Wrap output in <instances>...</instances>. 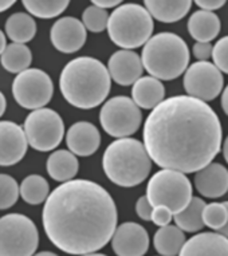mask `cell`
I'll use <instances>...</instances> for the list:
<instances>
[{
    "label": "cell",
    "mask_w": 228,
    "mask_h": 256,
    "mask_svg": "<svg viewBox=\"0 0 228 256\" xmlns=\"http://www.w3.org/2000/svg\"><path fill=\"white\" fill-rule=\"evenodd\" d=\"M196 6L198 8H202V11L214 12L215 10H220L222 7H224L226 2L224 0H198Z\"/></svg>",
    "instance_id": "obj_37"
},
{
    "label": "cell",
    "mask_w": 228,
    "mask_h": 256,
    "mask_svg": "<svg viewBox=\"0 0 228 256\" xmlns=\"http://www.w3.org/2000/svg\"><path fill=\"white\" fill-rule=\"evenodd\" d=\"M165 98V88L162 82L153 76H141L132 88V101L138 109L153 110Z\"/></svg>",
    "instance_id": "obj_20"
},
{
    "label": "cell",
    "mask_w": 228,
    "mask_h": 256,
    "mask_svg": "<svg viewBox=\"0 0 228 256\" xmlns=\"http://www.w3.org/2000/svg\"><path fill=\"white\" fill-rule=\"evenodd\" d=\"M224 206H226V208H227V210H228V202H224ZM218 234L223 235L224 238H227L228 239V220H227V222H226V226H224L223 228H220L219 231H218Z\"/></svg>",
    "instance_id": "obj_43"
},
{
    "label": "cell",
    "mask_w": 228,
    "mask_h": 256,
    "mask_svg": "<svg viewBox=\"0 0 228 256\" xmlns=\"http://www.w3.org/2000/svg\"><path fill=\"white\" fill-rule=\"evenodd\" d=\"M172 220H174V214L166 206H153L150 222H154L157 227H165V226L170 224Z\"/></svg>",
    "instance_id": "obj_34"
},
{
    "label": "cell",
    "mask_w": 228,
    "mask_h": 256,
    "mask_svg": "<svg viewBox=\"0 0 228 256\" xmlns=\"http://www.w3.org/2000/svg\"><path fill=\"white\" fill-rule=\"evenodd\" d=\"M178 256H228V239L218 232H202L186 240Z\"/></svg>",
    "instance_id": "obj_19"
},
{
    "label": "cell",
    "mask_w": 228,
    "mask_h": 256,
    "mask_svg": "<svg viewBox=\"0 0 228 256\" xmlns=\"http://www.w3.org/2000/svg\"><path fill=\"white\" fill-rule=\"evenodd\" d=\"M152 210L153 206H150V202H149L146 196H141V198L137 200V202H136V212H137V216H138L141 220H144V222H150Z\"/></svg>",
    "instance_id": "obj_35"
},
{
    "label": "cell",
    "mask_w": 228,
    "mask_h": 256,
    "mask_svg": "<svg viewBox=\"0 0 228 256\" xmlns=\"http://www.w3.org/2000/svg\"><path fill=\"white\" fill-rule=\"evenodd\" d=\"M27 142L38 152H50L56 149L64 136V120L55 110L42 108L32 110L24 121Z\"/></svg>",
    "instance_id": "obj_9"
},
{
    "label": "cell",
    "mask_w": 228,
    "mask_h": 256,
    "mask_svg": "<svg viewBox=\"0 0 228 256\" xmlns=\"http://www.w3.org/2000/svg\"><path fill=\"white\" fill-rule=\"evenodd\" d=\"M112 248L117 256H144L149 248L148 232L137 222H122L112 236Z\"/></svg>",
    "instance_id": "obj_13"
},
{
    "label": "cell",
    "mask_w": 228,
    "mask_h": 256,
    "mask_svg": "<svg viewBox=\"0 0 228 256\" xmlns=\"http://www.w3.org/2000/svg\"><path fill=\"white\" fill-rule=\"evenodd\" d=\"M68 0H24L23 7L28 11V15H32L39 19H52L60 16L68 7Z\"/></svg>",
    "instance_id": "obj_29"
},
{
    "label": "cell",
    "mask_w": 228,
    "mask_h": 256,
    "mask_svg": "<svg viewBox=\"0 0 228 256\" xmlns=\"http://www.w3.org/2000/svg\"><path fill=\"white\" fill-rule=\"evenodd\" d=\"M223 156H224V160L227 161L228 164V137L224 140V144H223Z\"/></svg>",
    "instance_id": "obj_44"
},
{
    "label": "cell",
    "mask_w": 228,
    "mask_h": 256,
    "mask_svg": "<svg viewBox=\"0 0 228 256\" xmlns=\"http://www.w3.org/2000/svg\"><path fill=\"white\" fill-rule=\"evenodd\" d=\"M32 256H58V255L51 251H42V252H39V254H35V255Z\"/></svg>",
    "instance_id": "obj_45"
},
{
    "label": "cell",
    "mask_w": 228,
    "mask_h": 256,
    "mask_svg": "<svg viewBox=\"0 0 228 256\" xmlns=\"http://www.w3.org/2000/svg\"><path fill=\"white\" fill-rule=\"evenodd\" d=\"M202 218H203L204 226L215 231H219L227 222L228 210L224 202H210L204 206Z\"/></svg>",
    "instance_id": "obj_30"
},
{
    "label": "cell",
    "mask_w": 228,
    "mask_h": 256,
    "mask_svg": "<svg viewBox=\"0 0 228 256\" xmlns=\"http://www.w3.org/2000/svg\"><path fill=\"white\" fill-rule=\"evenodd\" d=\"M182 84L190 97L208 102L220 96L224 76L214 63L194 62L186 70Z\"/></svg>",
    "instance_id": "obj_12"
},
{
    "label": "cell",
    "mask_w": 228,
    "mask_h": 256,
    "mask_svg": "<svg viewBox=\"0 0 228 256\" xmlns=\"http://www.w3.org/2000/svg\"><path fill=\"white\" fill-rule=\"evenodd\" d=\"M204 206H206L204 200L200 198H192L186 210H182L180 214H174L176 227L180 228L182 232H190V234L202 231L204 227L203 218H202Z\"/></svg>",
    "instance_id": "obj_27"
},
{
    "label": "cell",
    "mask_w": 228,
    "mask_h": 256,
    "mask_svg": "<svg viewBox=\"0 0 228 256\" xmlns=\"http://www.w3.org/2000/svg\"><path fill=\"white\" fill-rule=\"evenodd\" d=\"M222 124L207 102L190 96L166 98L144 124V148L162 169L196 173L219 154Z\"/></svg>",
    "instance_id": "obj_1"
},
{
    "label": "cell",
    "mask_w": 228,
    "mask_h": 256,
    "mask_svg": "<svg viewBox=\"0 0 228 256\" xmlns=\"http://www.w3.org/2000/svg\"><path fill=\"white\" fill-rule=\"evenodd\" d=\"M144 7L149 15L161 23L182 20L192 7L190 0H146Z\"/></svg>",
    "instance_id": "obj_21"
},
{
    "label": "cell",
    "mask_w": 228,
    "mask_h": 256,
    "mask_svg": "<svg viewBox=\"0 0 228 256\" xmlns=\"http://www.w3.org/2000/svg\"><path fill=\"white\" fill-rule=\"evenodd\" d=\"M102 129L114 138L130 137L141 126V110L132 101V98L118 96L108 100L100 113Z\"/></svg>",
    "instance_id": "obj_10"
},
{
    "label": "cell",
    "mask_w": 228,
    "mask_h": 256,
    "mask_svg": "<svg viewBox=\"0 0 228 256\" xmlns=\"http://www.w3.org/2000/svg\"><path fill=\"white\" fill-rule=\"evenodd\" d=\"M28 149L24 130L12 121H0V166H12L24 158Z\"/></svg>",
    "instance_id": "obj_15"
},
{
    "label": "cell",
    "mask_w": 228,
    "mask_h": 256,
    "mask_svg": "<svg viewBox=\"0 0 228 256\" xmlns=\"http://www.w3.org/2000/svg\"><path fill=\"white\" fill-rule=\"evenodd\" d=\"M108 72L110 78L120 86H130L142 76V63L137 52L132 50L116 51L109 58Z\"/></svg>",
    "instance_id": "obj_16"
},
{
    "label": "cell",
    "mask_w": 228,
    "mask_h": 256,
    "mask_svg": "<svg viewBox=\"0 0 228 256\" xmlns=\"http://www.w3.org/2000/svg\"><path fill=\"white\" fill-rule=\"evenodd\" d=\"M60 88L66 101L74 108L94 109L105 101L112 88V78L101 60L78 56L60 72Z\"/></svg>",
    "instance_id": "obj_3"
},
{
    "label": "cell",
    "mask_w": 228,
    "mask_h": 256,
    "mask_svg": "<svg viewBox=\"0 0 228 256\" xmlns=\"http://www.w3.org/2000/svg\"><path fill=\"white\" fill-rule=\"evenodd\" d=\"M88 31L76 18L64 16L55 22L50 31L52 46L64 54H72L84 47Z\"/></svg>",
    "instance_id": "obj_14"
},
{
    "label": "cell",
    "mask_w": 228,
    "mask_h": 256,
    "mask_svg": "<svg viewBox=\"0 0 228 256\" xmlns=\"http://www.w3.org/2000/svg\"><path fill=\"white\" fill-rule=\"evenodd\" d=\"M108 20H109V14L108 11L102 8H98L96 6H89L82 14V24L84 28L89 30L92 32H102L108 27Z\"/></svg>",
    "instance_id": "obj_31"
},
{
    "label": "cell",
    "mask_w": 228,
    "mask_h": 256,
    "mask_svg": "<svg viewBox=\"0 0 228 256\" xmlns=\"http://www.w3.org/2000/svg\"><path fill=\"white\" fill-rule=\"evenodd\" d=\"M66 145L72 154L89 157L100 149L101 134L96 125L88 121L72 124L66 133Z\"/></svg>",
    "instance_id": "obj_17"
},
{
    "label": "cell",
    "mask_w": 228,
    "mask_h": 256,
    "mask_svg": "<svg viewBox=\"0 0 228 256\" xmlns=\"http://www.w3.org/2000/svg\"><path fill=\"white\" fill-rule=\"evenodd\" d=\"M212 59L222 74H228V35L219 39L212 47Z\"/></svg>",
    "instance_id": "obj_33"
},
{
    "label": "cell",
    "mask_w": 228,
    "mask_h": 256,
    "mask_svg": "<svg viewBox=\"0 0 228 256\" xmlns=\"http://www.w3.org/2000/svg\"><path fill=\"white\" fill-rule=\"evenodd\" d=\"M80 256H108V255H104V254H96V252H93V254H88V255H80Z\"/></svg>",
    "instance_id": "obj_46"
},
{
    "label": "cell",
    "mask_w": 228,
    "mask_h": 256,
    "mask_svg": "<svg viewBox=\"0 0 228 256\" xmlns=\"http://www.w3.org/2000/svg\"><path fill=\"white\" fill-rule=\"evenodd\" d=\"M184 243H186L184 232L176 226H170V224L158 228V231L154 234L153 238L154 250L161 256H178Z\"/></svg>",
    "instance_id": "obj_24"
},
{
    "label": "cell",
    "mask_w": 228,
    "mask_h": 256,
    "mask_svg": "<svg viewBox=\"0 0 228 256\" xmlns=\"http://www.w3.org/2000/svg\"><path fill=\"white\" fill-rule=\"evenodd\" d=\"M146 198L152 206H166L174 214H180L192 200V184L182 172L161 169L150 177Z\"/></svg>",
    "instance_id": "obj_7"
},
{
    "label": "cell",
    "mask_w": 228,
    "mask_h": 256,
    "mask_svg": "<svg viewBox=\"0 0 228 256\" xmlns=\"http://www.w3.org/2000/svg\"><path fill=\"white\" fill-rule=\"evenodd\" d=\"M222 108H223L224 113L228 116V84L223 90V94H222Z\"/></svg>",
    "instance_id": "obj_39"
},
{
    "label": "cell",
    "mask_w": 228,
    "mask_h": 256,
    "mask_svg": "<svg viewBox=\"0 0 228 256\" xmlns=\"http://www.w3.org/2000/svg\"><path fill=\"white\" fill-rule=\"evenodd\" d=\"M188 32L198 43H210L219 35L220 19L215 12L198 10L188 19Z\"/></svg>",
    "instance_id": "obj_23"
},
{
    "label": "cell",
    "mask_w": 228,
    "mask_h": 256,
    "mask_svg": "<svg viewBox=\"0 0 228 256\" xmlns=\"http://www.w3.org/2000/svg\"><path fill=\"white\" fill-rule=\"evenodd\" d=\"M19 198V185L10 174L0 173V210L15 206Z\"/></svg>",
    "instance_id": "obj_32"
},
{
    "label": "cell",
    "mask_w": 228,
    "mask_h": 256,
    "mask_svg": "<svg viewBox=\"0 0 228 256\" xmlns=\"http://www.w3.org/2000/svg\"><path fill=\"white\" fill-rule=\"evenodd\" d=\"M140 58L150 76L158 80H174L188 68L190 48L178 35L160 32L145 43Z\"/></svg>",
    "instance_id": "obj_5"
},
{
    "label": "cell",
    "mask_w": 228,
    "mask_h": 256,
    "mask_svg": "<svg viewBox=\"0 0 228 256\" xmlns=\"http://www.w3.org/2000/svg\"><path fill=\"white\" fill-rule=\"evenodd\" d=\"M194 186L204 198H219L228 192V170L219 162H211L194 174Z\"/></svg>",
    "instance_id": "obj_18"
},
{
    "label": "cell",
    "mask_w": 228,
    "mask_h": 256,
    "mask_svg": "<svg viewBox=\"0 0 228 256\" xmlns=\"http://www.w3.org/2000/svg\"><path fill=\"white\" fill-rule=\"evenodd\" d=\"M39 246L35 222L22 214L0 218V256H32Z\"/></svg>",
    "instance_id": "obj_8"
},
{
    "label": "cell",
    "mask_w": 228,
    "mask_h": 256,
    "mask_svg": "<svg viewBox=\"0 0 228 256\" xmlns=\"http://www.w3.org/2000/svg\"><path fill=\"white\" fill-rule=\"evenodd\" d=\"M32 62V52L30 47L19 43H10L0 55V63L4 70L12 74H19L30 68Z\"/></svg>",
    "instance_id": "obj_26"
},
{
    "label": "cell",
    "mask_w": 228,
    "mask_h": 256,
    "mask_svg": "<svg viewBox=\"0 0 228 256\" xmlns=\"http://www.w3.org/2000/svg\"><path fill=\"white\" fill-rule=\"evenodd\" d=\"M54 84L50 76L40 68H27L12 82V96L23 109H42L51 101Z\"/></svg>",
    "instance_id": "obj_11"
},
{
    "label": "cell",
    "mask_w": 228,
    "mask_h": 256,
    "mask_svg": "<svg viewBox=\"0 0 228 256\" xmlns=\"http://www.w3.org/2000/svg\"><path fill=\"white\" fill-rule=\"evenodd\" d=\"M92 4L106 11V10L109 8H117V7L122 4V3H121L120 0H93Z\"/></svg>",
    "instance_id": "obj_38"
},
{
    "label": "cell",
    "mask_w": 228,
    "mask_h": 256,
    "mask_svg": "<svg viewBox=\"0 0 228 256\" xmlns=\"http://www.w3.org/2000/svg\"><path fill=\"white\" fill-rule=\"evenodd\" d=\"M192 52L194 58L198 59V62H208V59L212 56V44L196 42L192 47Z\"/></svg>",
    "instance_id": "obj_36"
},
{
    "label": "cell",
    "mask_w": 228,
    "mask_h": 256,
    "mask_svg": "<svg viewBox=\"0 0 228 256\" xmlns=\"http://www.w3.org/2000/svg\"><path fill=\"white\" fill-rule=\"evenodd\" d=\"M6 32L12 43L26 44L36 34V23L31 15L26 12L12 14L6 22Z\"/></svg>",
    "instance_id": "obj_25"
},
{
    "label": "cell",
    "mask_w": 228,
    "mask_h": 256,
    "mask_svg": "<svg viewBox=\"0 0 228 256\" xmlns=\"http://www.w3.org/2000/svg\"><path fill=\"white\" fill-rule=\"evenodd\" d=\"M6 109H7V100H6L4 94L0 92V117H3Z\"/></svg>",
    "instance_id": "obj_41"
},
{
    "label": "cell",
    "mask_w": 228,
    "mask_h": 256,
    "mask_svg": "<svg viewBox=\"0 0 228 256\" xmlns=\"http://www.w3.org/2000/svg\"><path fill=\"white\" fill-rule=\"evenodd\" d=\"M46 169L48 176L55 181L66 182L74 180L80 170V162L76 154L66 149H58L52 152L46 162Z\"/></svg>",
    "instance_id": "obj_22"
},
{
    "label": "cell",
    "mask_w": 228,
    "mask_h": 256,
    "mask_svg": "<svg viewBox=\"0 0 228 256\" xmlns=\"http://www.w3.org/2000/svg\"><path fill=\"white\" fill-rule=\"evenodd\" d=\"M50 194V185L40 174H30L19 185V196L30 206H39Z\"/></svg>",
    "instance_id": "obj_28"
},
{
    "label": "cell",
    "mask_w": 228,
    "mask_h": 256,
    "mask_svg": "<svg viewBox=\"0 0 228 256\" xmlns=\"http://www.w3.org/2000/svg\"><path fill=\"white\" fill-rule=\"evenodd\" d=\"M6 47H7V40H6V35L4 32L0 30V55L3 54V51L6 50Z\"/></svg>",
    "instance_id": "obj_42"
},
{
    "label": "cell",
    "mask_w": 228,
    "mask_h": 256,
    "mask_svg": "<svg viewBox=\"0 0 228 256\" xmlns=\"http://www.w3.org/2000/svg\"><path fill=\"white\" fill-rule=\"evenodd\" d=\"M110 40L122 50H134L152 38L154 23L145 7L136 3L118 6L108 20Z\"/></svg>",
    "instance_id": "obj_6"
},
{
    "label": "cell",
    "mask_w": 228,
    "mask_h": 256,
    "mask_svg": "<svg viewBox=\"0 0 228 256\" xmlns=\"http://www.w3.org/2000/svg\"><path fill=\"white\" fill-rule=\"evenodd\" d=\"M15 4V0H0V12H4Z\"/></svg>",
    "instance_id": "obj_40"
},
{
    "label": "cell",
    "mask_w": 228,
    "mask_h": 256,
    "mask_svg": "<svg viewBox=\"0 0 228 256\" xmlns=\"http://www.w3.org/2000/svg\"><path fill=\"white\" fill-rule=\"evenodd\" d=\"M102 168L113 184L133 188L148 178L152 170V160L141 141L126 137L116 140L106 148Z\"/></svg>",
    "instance_id": "obj_4"
},
{
    "label": "cell",
    "mask_w": 228,
    "mask_h": 256,
    "mask_svg": "<svg viewBox=\"0 0 228 256\" xmlns=\"http://www.w3.org/2000/svg\"><path fill=\"white\" fill-rule=\"evenodd\" d=\"M117 206L97 182L70 180L50 192L42 222L50 242L70 255H88L105 247L117 228Z\"/></svg>",
    "instance_id": "obj_2"
}]
</instances>
